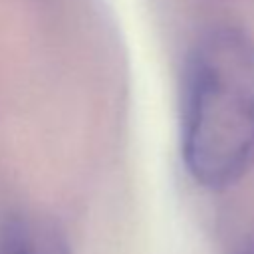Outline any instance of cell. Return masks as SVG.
I'll return each mask as SVG.
<instances>
[{"mask_svg":"<svg viewBox=\"0 0 254 254\" xmlns=\"http://www.w3.org/2000/svg\"><path fill=\"white\" fill-rule=\"evenodd\" d=\"M0 254H71V250L52 222L36 216H14L0 224Z\"/></svg>","mask_w":254,"mask_h":254,"instance_id":"cell-2","label":"cell"},{"mask_svg":"<svg viewBox=\"0 0 254 254\" xmlns=\"http://www.w3.org/2000/svg\"><path fill=\"white\" fill-rule=\"evenodd\" d=\"M232 254H254V232H252Z\"/></svg>","mask_w":254,"mask_h":254,"instance_id":"cell-3","label":"cell"},{"mask_svg":"<svg viewBox=\"0 0 254 254\" xmlns=\"http://www.w3.org/2000/svg\"><path fill=\"white\" fill-rule=\"evenodd\" d=\"M181 157L210 190L240 181L254 165V38L214 26L190 48L181 93Z\"/></svg>","mask_w":254,"mask_h":254,"instance_id":"cell-1","label":"cell"}]
</instances>
